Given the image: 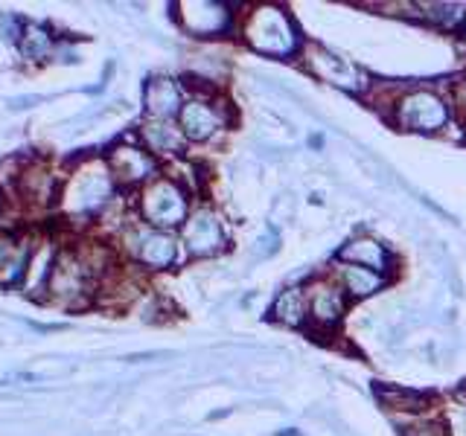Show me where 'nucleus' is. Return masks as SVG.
Segmentation results:
<instances>
[{"label":"nucleus","mask_w":466,"mask_h":436,"mask_svg":"<svg viewBox=\"0 0 466 436\" xmlns=\"http://www.w3.org/2000/svg\"><path fill=\"white\" fill-rule=\"evenodd\" d=\"M239 33L251 50L268 58H291L303 50V38L298 33L295 21L283 6L259 4L245 15L239 24Z\"/></svg>","instance_id":"obj_1"},{"label":"nucleus","mask_w":466,"mask_h":436,"mask_svg":"<svg viewBox=\"0 0 466 436\" xmlns=\"http://www.w3.org/2000/svg\"><path fill=\"white\" fill-rule=\"evenodd\" d=\"M114 174L108 169V160H87L76 172L70 174V181L62 189L65 213L73 218H94L108 207L114 198Z\"/></svg>","instance_id":"obj_2"},{"label":"nucleus","mask_w":466,"mask_h":436,"mask_svg":"<svg viewBox=\"0 0 466 436\" xmlns=\"http://www.w3.org/2000/svg\"><path fill=\"white\" fill-rule=\"evenodd\" d=\"M137 213L143 218V224H149L155 230H178L189 218V193L175 181L157 174L155 181H149L137 195Z\"/></svg>","instance_id":"obj_3"},{"label":"nucleus","mask_w":466,"mask_h":436,"mask_svg":"<svg viewBox=\"0 0 466 436\" xmlns=\"http://www.w3.org/2000/svg\"><path fill=\"white\" fill-rule=\"evenodd\" d=\"M390 120L405 131H417V134H437L451 120L449 99L441 96L431 87H408L400 94L397 105L390 111Z\"/></svg>","instance_id":"obj_4"},{"label":"nucleus","mask_w":466,"mask_h":436,"mask_svg":"<svg viewBox=\"0 0 466 436\" xmlns=\"http://www.w3.org/2000/svg\"><path fill=\"white\" fill-rule=\"evenodd\" d=\"M303 67L309 76L347 94H364L370 87V76L359 64L347 62L344 55L320 47V44H303Z\"/></svg>","instance_id":"obj_5"},{"label":"nucleus","mask_w":466,"mask_h":436,"mask_svg":"<svg viewBox=\"0 0 466 436\" xmlns=\"http://www.w3.org/2000/svg\"><path fill=\"white\" fill-rule=\"evenodd\" d=\"M123 242L128 247V253L135 256L137 265L149 268V271H164L169 268L175 259H178V244L175 236L167 230H155L149 224L137 222L135 227H128L123 233Z\"/></svg>","instance_id":"obj_6"},{"label":"nucleus","mask_w":466,"mask_h":436,"mask_svg":"<svg viewBox=\"0 0 466 436\" xmlns=\"http://www.w3.org/2000/svg\"><path fill=\"white\" fill-rule=\"evenodd\" d=\"M181 236H184L187 253L196 259L222 253L228 244V233H225L222 218H218V213L210 207H196L189 213V218L181 227Z\"/></svg>","instance_id":"obj_7"},{"label":"nucleus","mask_w":466,"mask_h":436,"mask_svg":"<svg viewBox=\"0 0 466 436\" xmlns=\"http://www.w3.org/2000/svg\"><path fill=\"white\" fill-rule=\"evenodd\" d=\"M175 9H181L175 12L178 15V24L193 38H218L233 29L230 6L216 4V0H189V4H178Z\"/></svg>","instance_id":"obj_8"},{"label":"nucleus","mask_w":466,"mask_h":436,"mask_svg":"<svg viewBox=\"0 0 466 436\" xmlns=\"http://www.w3.org/2000/svg\"><path fill=\"white\" fill-rule=\"evenodd\" d=\"M178 125L184 131L187 143H204L210 140L216 131H222L228 125L225 102L210 99V96H193L184 102V108L178 114Z\"/></svg>","instance_id":"obj_9"},{"label":"nucleus","mask_w":466,"mask_h":436,"mask_svg":"<svg viewBox=\"0 0 466 436\" xmlns=\"http://www.w3.org/2000/svg\"><path fill=\"white\" fill-rule=\"evenodd\" d=\"M309 300V323L318 332H332L347 314V294L335 280H315L306 285Z\"/></svg>","instance_id":"obj_10"},{"label":"nucleus","mask_w":466,"mask_h":436,"mask_svg":"<svg viewBox=\"0 0 466 436\" xmlns=\"http://www.w3.org/2000/svg\"><path fill=\"white\" fill-rule=\"evenodd\" d=\"M108 169L120 186H146L157 178V157H152L143 145H116L108 154Z\"/></svg>","instance_id":"obj_11"},{"label":"nucleus","mask_w":466,"mask_h":436,"mask_svg":"<svg viewBox=\"0 0 466 436\" xmlns=\"http://www.w3.org/2000/svg\"><path fill=\"white\" fill-rule=\"evenodd\" d=\"M181 84L169 76H152L143 87V105L149 120H175L184 108Z\"/></svg>","instance_id":"obj_12"},{"label":"nucleus","mask_w":466,"mask_h":436,"mask_svg":"<svg viewBox=\"0 0 466 436\" xmlns=\"http://www.w3.org/2000/svg\"><path fill=\"white\" fill-rule=\"evenodd\" d=\"M137 137L143 143V149L152 157H178L187 145L184 131L175 120H149V116H146Z\"/></svg>","instance_id":"obj_13"},{"label":"nucleus","mask_w":466,"mask_h":436,"mask_svg":"<svg viewBox=\"0 0 466 436\" xmlns=\"http://www.w3.org/2000/svg\"><path fill=\"white\" fill-rule=\"evenodd\" d=\"M339 262L368 268V271H376V273H382V276H388L393 271V253L379 239H373V236L350 239L339 251Z\"/></svg>","instance_id":"obj_14"},{"label":"nucleus","mask_w":466,"mask_h":436,"mask_svg":"<svg viewBox=\"0 0 466 436\" xmlns=\"http://www.w3.org/2000/svg\"><path fill=\"white\" fill-rule=\"evenodd\" d=\"M335 282L344 288L347 300H368L379 291L388 288V276L376 273V271H368V268H359V265H347V262H339V268H335Z\"/></svg>","instance_id":"obj_15"},{"label":"nucleus","mask_w":466,"mask_h":436,"mask_svg":"<svg viewBox=\"0 0 466 436\" xmlns=\"http://www.w3.org/2000/svg\"><path fill=\"white\" fill-rule=\"evenodd\" d=\"M29 259H33V251L26 247V242H21L18 236H12L6 230H0V282L24 285Z\"/></svg>","instance_id":"obj_16"},{"label":"nucleus","mask_w":466,"mask_h":436,"mask_svg":"<svg viewBox=\"0 0 466 436\" xmlns=\"http://www.w3.org/2000/svg\"><path fill=\"white\" fill-rule=\"evenodd\" d=\"M271 320L274 323L291 326V329L309 323V300H306V288L303 285L283 288L271 305Z\"/></svg>","instance_id":"obj_17"},{"label":"nucleus","mask_w":466,"mask_h":436,"mask_svg":"<svg viewBox=\"0 0 466 436\" xmlns=\"http://www.w3.org/2000/svg\"><path fill=\"white\" fill-rule=\"evenodd\" d=\"M376 399L382 401L385 411L390 413H402V416H422L429 411V396L417 390H405V387H382L376 384Z\"/></svg>","instance_id":"obj_18"},{"label":"nucleus","mask_w":466,"mask_h":436,"mask_svg":"<svg viewBox=\"0 0 466 436\" xmlns=\"http://www.w3.org/2000/svg\"><path fill=\"white\" fill-rule=\"evenodd\" d=\"M18 47H21V55L29 58V62H44V58H47L50 50H53L50 29L41 26V24H24Z\"/></svg>","instance_id":"obj_19"},{"label":"nucleus","mask_w":466,"mask_h":436,"mask_svg":"<svg viewBox=\"0 0 466 436\" xmlns=\"http://www.w3.org/2000/svg\"><path fill=\"white\" fill-rule=\"evenodd\" d=\"M422 12V18L443 26V29H455L461 21H466V4H417Z\"/></svg>","instance_id":"obj_20"},{"label":"nucleus","mask_w":466,"mask_h":436,"mask_svg":"<svg viewBox=\"0 0 466 436\" xmlns=\"http://www.w3.org/2000/svg\"><path fill=\"white\" fill-rule=\"evenodd\" d=\"M402 428V436H446L443 425L434 419H426V416H411V419H402L400 421Z\"/></svg>","instance_id":"obj_21"},{"label":"nucleus","mask_w":466,"mask_h":436,"mask_svg":"<svg viewBox=\"0 0 466 436\" xmlns=\"http://www.w3.org/2000/svg\"><path fill=\"white\" fill-rule=\"evenodd\" d=\"M449 108L455 116H461V120H466V79H458L455 84H451L449 91Z\"/></svg>","instance_id":"obj_22"},{"label":"nucleus","mask_w":466,"mask_h":436,"mask_svg":"<svg viewBox=\"0 0 466 436\" xmlns=\"http://www.w3.org/2000/svg\"><path fill=\"white\" fill-rule=\"evenodd\" d=\"M4 215H6V198H4V189H0V224H4Z\"/></svg>","instance_id":"obj_23"}]
</instances>
